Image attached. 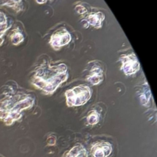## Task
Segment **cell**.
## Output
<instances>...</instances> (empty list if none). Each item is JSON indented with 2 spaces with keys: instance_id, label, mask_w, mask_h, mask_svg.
<instances>
[{
  "instance_id": "obj_9",
  "label": "cell",
  "mask_w": 157,
  "mask_h": 157,
  "mask_svg": "<svg viewBox=\"0 0 157 157\" xmlns=\"http://www.w3.org/2000/svg\"><path fill=\"white\" fill-rule=\"evenodd\" d=\"M64 157H87V150L81 144H76L72 147Z\"/></svg>"
},
{
  "instance_id": "obj_14",
  "label": "cell",
  "mask_w": 157,
  "mask_h": 157,
  "mask_svg": "<svg viewBox=\"0 0 157 157\" xmlns=\"http://www.w3.org/2000/svg\"><path fill=\"white\" fill-rule=\"evenodd\" d=\"M4 4L9 5V6H12L13 4H16V3L19 2L21 0H1Z\"/></svg>"
},
{
  "instance_id": "obj_6",
  "label": "cell",
  "mask_w": 157,
  "mask_h": 157,
  "mask_svg": "<svg viewBox=\"0 0 157 157\" xmlns=\"http://www.w3.org/2000/svg\"><path fill=\"white\" fill-rule=\"evenodd\" d=\"M111 144L107 142H98L92 146L91 153L94 157H107L112 152Z\"/></svg>"
},
{
  "instance_id": "obj_5",
  "label": "cell",
  "mask_w": 157,
  "mask_h": 157,
  "mask_svg": "<svg viewBox=\"0 0 157 157\" xmlns=\"http://www.w3.org/2000/svg\"><path fill=\"white\" fill-rule=\"evenodd\" d=\"M71 40V35L65 29H60L52 34L50 44L54 49L58 50L63 46L68 44Z\"/></svg>"
},
{
  "instance_id": "obj_1",
  "label": "cell",
  "mask_w": 157,
  "mask_h": 157,
  "mask_svg": "<svg viewBox=\"0 0 157 157\" xmlns=\"http://www.w3.org/2000/svg\"><path fill=\"white\" fill-rule=\"evenodd\" d=\"M68 78L65 64L40 66L32 78V84L46 94H51Z\"/></svg>"
},
{
  "instance_id": "obj_10",
  "label": "cell",
  "mask_w": 157,
  "mask_h": 157,
  "mask_svg": "<svg viewBox=\"0 0 157 157\" xmlns=\"http://www.w3.org/2000/svg\"><path fill=\"white\" fill-rule=\"evenodd\" d=\"M9 26H8L7 23V18L5 14L0 12V44L2 43V36L8 29Z\"/></svg>"
},
{
  "instance_id": "obj_2",
  "label": "cell",
  "mask_w": 157,
  "mask_h": 157,
  "mask_svg": "<svg viewBox=\"0 0 157 157\" xmlns=\"http://www.w3.org/2000/svg\"><path fill=\"white\" fill-rule=\"evenodd\" d=\"M34 98L25 94L7 97L0 102V119L7 125H11L21 117V112L31 108Z\"/></svg>"
},
{
  "instance_id": "obj_13",
  "label": "cell",
  "mask_w": 157,
  "mask_h": 157,
  "mask_svg": "<svg viewBox=\"0 0 157 157\" xmlns=\"http://www.w3.org/2000/svg\"><path fill=\"white\" fill-rule=\"evenodd\" d=\"M100 120V115L95 110H92L90 111V113H89L88 116L87 117V121L88 122L89 124L90 125H94V124H98V121Z\"/></svg>"
},
{
  "instance_id": "obj_12",
  "label": "cell",
  "mask_w": 157,
  "mask_h": 157,
  "mask_svg": "<svg viewBox=\"0 0 157 157\" xmlns=\"http://www.w3.org/2000/svg\"><path fill=\"white\" fill-rule=\"evenodd\" d=\"M24 38H23V35L21 32L18 30H15L13 33L11 35V41L13 44H18L23 41Z\"/></svg>"
},
{
  "instance_id": "obj_11",
  "label": "cell",
  "mask_w": 157,
  "mask_h": 157,
  "mask_svg": "<svg viewBox=\"0 0 157 157\" xmlns=\"http://www.w3.org/2000/svg\"><path fill=\"white\" fill-rule=\"evenodd\" d=\"M150 99H151V93H150V88L147 84L146 87H144L142 93L140 94V101L143 105H147L148 104H150Z\"/></svg>"
},
{
  "instance_id": "obj_7",
  "label": "cell",
  "mask_w": 157,
  "mask_h": 157,
  "mask_svg": "<svg viewBox=\"0 0 157 157\" xmlns=\"http://www.w3.org/2000/svg\"><path fill=\"white\" fill-rule=\"evenodd\" d=\"M104 71L101 67L98 64H94L90 69V74L87 77V80L93 85L99 84L104 79Z\"/></svg>"
},
{
  "instance_id": "obj_15",
  "label": "cell",
  "mask_w": 157,
  "mask_h": 157,
  "mask_svg": "<svg viewBox=\"0 0 157 157\" xmlns=\"http://www.w3.org/2000/svg\"><path fill=\"white\" fill-rule=\"evenodd\" d=\"M55 142H56V139H55V136H51L48 139V145H50V146L55 145Z\"/></svg>"
},
{
  "instance_id": "obj_3",
  "label": "cell",
  "mask_w": 157,
  "mask_h": 157,
  "mask_svg": "<svg viewBox=\"0 0 157 157\" xmlns=\"http://www.w3.org/2000/svg\"><path fill=\"white\" fill-rule=\"evenodd\" d=\"M91 97V90L88 86L79 85L65 92L66 103L68 107H78L85 104Z\"/></svg>"
},
{
  "instance_id": "obj_8",
  "label": "cell",
  "mask_w": 157,
  "mask_h": 157,
  "mask_svg": "<svg viewBox=\"0 0 157 157\" xmlns=\"http://www.w3.org/2000/svg\"><path fill=\"white\" fill-rule=\"evenodd\" d=\"M105 18V15L102 12H94L91 13L86 18V21L90 25L94 26L96 29H100L102 26L103 21Z\"/></svg>"
},
{
  "instance_id": "obj_4",
  "label": "cell",
  "mask_w": 157,
  "mask_h": 157,
  "mask_svg": "<svg viewBox=\"0 0 157 157\" xmlns=\"http://www.w3.org/2000/svg\"><path fill=\"white\" fill-rule=\"evenodd\" d=\"M122 64V70L126 75H132L136 74L140 68V64L137 57L134 54L123 55L121 58Z\"/></svg>"
}]
</instances>
